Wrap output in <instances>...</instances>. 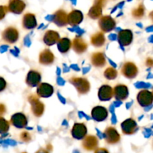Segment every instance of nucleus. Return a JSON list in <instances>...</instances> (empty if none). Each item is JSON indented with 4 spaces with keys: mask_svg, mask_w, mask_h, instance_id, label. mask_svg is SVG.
I'll list each match as a JSON object with an SVG mask.
<instances>
[{
    "mask_svg": "<svg viewBox=\"0 0 153 153\" xmlns=\"http://www.w3.org/2000/svg\"><path fill=\"white\" fill-rule=\"evenodd\" d=\"M70 82L80 94H85L89 92L91 85L89 82L85 78H72L70 79Z\"/></svg>",
    "mask_w": 153,
    "mask_h": 153,
    "instance_id": "nucleus-1",
    "label": "nucleus"
},
{
    "mask_svg": "<svg viewBox=\"0 0 153 153\" xmlns=\"http://www.w3.org/2000/svg\"><path fill=\"white\" fill-rule=\"evenodd\" d=\"M103 137L108 144H116L120 141V135L119 132L116 128L112 126H109L105 128L103 133Z\"/></svg>",
    "mask_w": 153,
    "mask_h": 153,
    "instance_id": "nucleus-2",
    "label": "nucleus"
},
{
    "mask_svg": "<svg viewBox=\"0 0 153 153\" xmlns=\"http://www.w3.org/2000/svg\"><path fill=\"white\" fill-rule=\"evenodd\" d=\"M28 102L31 105V111L37 117H40L44 112V105L39 100L35 95H31L28 97Z\"/></svg>",
    "mask_w": 153,
    "mask_h": 153,
    "instance_id": "nucleus-3",
    "label": "nucleus"
},
{
    "mask_svg": "<svg viewBox=\"0 0 153 153\" xmlns=\"http://www.w3.org/2000/svg\"><path fill=\"white\" fill-rule=\"evenodd\" d=\"M99 26L103 32H109L115 28L116 22L111 16H103L99 20Z\"/></svg>",
    "mask_w": 153,
    "mask_h": 153,
    "instance_id": "nucleus-4",
    "label": "nucleus"
},
{
    "mask_svg": "<svg viewBox=\"0 0 153 153\" xmlns=\"http://www.w3.org/2000/svg\"><path fill=\"white\" fill-rule=\"evenodd\" d=\"M98 138L94 135L89 134V135H86L82 139V146L85 150L88 151V152L94 151L97 148H98Z\"/></svg>",
    "mask_w": 153,
    "mask_h": 153,
    "instance_id": "nucleus-5",
    "label": "nucleus"
},
{
    "mask_svg": "<svg viewBox=\"0 0 153 153\" xmlns=\"http://www.w3.org/2000/svg\"><path fill=\"white\" fill-rule=\"evenodd\" d=\"M2 38L9 43H13L19 38V31L14 27H8L2 32Z\"/></svg>",
    "mask_w": 153,
    "mask_h": 153,
    "instance_id": "nucleus-6",
    "label": "nucleus"
},
{
    "mask_svg": "<svg viewBox=\"0 0 153 153\" xmlns=\"http://www.w3.org/2000/svg\"><path fill=\"white\" fill-rule=\"evenodd\" d=\"M88 133L86 126L84 123H75L71 130V134L76 140H82Z\"/></svg>",
    "mask_w": 153,
    "mask_h": 153,
    "instance_id": "nucleus-7",
    "label": "nucleus"
},
{
    "mask_svg": "<svg viewBox=\"0 0 153 153\" xmlns=\"http://www.w3.org/2000/svg\"><path fill=\"white\" fill-rule=\"evenodd\" d=\"M10 123L18 128H24L28 124L26 116L22 113H16L10 118Z\"/></svg>",
    "mask_w": 153,
    "mask_h": 153,
    "instance_id": "nucleus-8",
    "label": "nucleus"
},
{
    "mask_svg": "<svg viewBox=\"0 0 153 153\" xmlns=\"http://www.w3.org/2000/svg\"><path fill=\"white\" fill-rule=\"evenodd\" d=\"M93 119L95 120L97 122H102L104 121L108 115V111L106 109V108L102 106H96L93 108L91 111Z\"/></svg>",
    "mask_w": 153,
    "mask_h": 153,
    "instance_id": "nucleus-9",
    "label": "nucleus"
},
{
    "mask_svg": "<svg viewBox=\"0 0 153 153\" xmlns=\"http://www.w3.org/2000/svg\"><path fill=\"white\" fill-rule=\"evenodd\" d=\"M54 93V88L47 83H40L37 85V94L39 97L47 98L51 97Z\"/></svg>",
    "mask_w": 153,
    "mask_h": 153,
    "instance_id": "nucleus-10",
    "label": "nucleus"
},
{
    "mask_svg": "<svg viewBox=\"0 0 153 153\" xmlns=\"http://www.w3.org/2000/svg\"><path fill=\"white\" fill-rule=\"evenodd\" d=\"M132 32L130 30H120L117 34V40L120 46H128L132 41Z\"/></svg>",
    "mask_w": 153,
    "mask_h": 153,
    "instance_id": "nucleus-11",
    "label": "nucleus"
},
{
    "mask_svg": "<svg viewBox=\"0 0 153 153\" xmlns=\"http://www.w3.org/2000/svg\"><path fill=\"white\" fill-rule=\"evenodd\" d=\"M40 81H41V75L36 70H30L25 79L26 84L31 88L37 86L40 83Z\"/></svg>",
    "mask_w": 153,
    "mask_h": 153,
    "instance_id": "nucleus-12",
    "label": "nucleus"
},
{
    "mask_svg": "<svg viewBox=\"0 0 153 153\" xmlns=\"http://www.w3.org/2000/svg\"><path fill=\"white\" fill-rule=\"evenodd\" d=\"M83 13L79 10H73L67 15V23L72 26H76L83 20Z\"/></svg>",
    "mask_w": 153,
    "mask_h": 153,
    "instance_id": "nucleus-13",
    "label": "nucleus"
},
{
    "mask_svg": "<svg viewBox=\"0 0 153 153\" xmlns=\"http://www.w3.org/2000/svg\"><path fill=\"white\" fill-rule=\"evenodd\" d=\"M121 128H122V131L124 134L130 135V134H134L137 131V123L134 120L129 118L122 123Z\"/></svg>",
    "mask_w": 153,
    "mask_h": 153,
    "instance_id": "nucleus-14",
    "label": "nucleus"
},
{
    "mask_svg": "<svg viewBox=\"0 0 153 153\" xmlns=\"http://www.w3.org/2000/svg\"><path fill=\"white\" fill-rule=\"evenodd\" d=\"M122 74L128 79H132L137 75V68L133 63L126 62L123 65L121 69Z\"/></svg>",
    "mask_w": 153,
    "mask_h": 153,
    "instance_id": "nucleus-15",
    "label": "nucleus"
},
{
    "mask_svg": "<svg viewBox=\"0 0 153 153\" xmlns=\"http://www.w3.org/2000/svg\"><path fill=\"white\" fill-rule=\"evenodd\" d=\"M52 21L58 26H65L67 24V14L64 10H58L52 15Z\"/></svg>",
    "mask_w": 153,
    "mask_h": 153,
    "instance_id": "nucleus-16",
    "label": "nucleus"
},
{
    "mask_svg": "<svg viewBox=\"0 0 153 153\" xmlns=\"http://www.w3.org/2000/svg\"><path fill=\"white\" fill-rule=\"evenodd\" d=\"M113 96V88L109 85H102L99 90L98 97L101 101H109Z\"/></svg>",
    "mask_w": 153,
    "mask_h": 153,
    "instance_id": "nucleus-17",
    "label": "nucleus"
},
{
    "mask_svg": "<svg viewBox=\"0 0 153 153\" xmlns=\"http://www.w3.org/2000/svg\"><path fill=\"white\" fill-rule=\"evenodd\" d=\"M25 7V3L22 0H10L7 9L12 13L19 14L23 11Z\"/></svg>",
    "mask_w": 153,
    "mask_h": 153,
    "instance_id": "nucleus-18",
    "label": "nucleus"
},
{
    "mask_svg": "<svg viewBox=\"0 0 153 153\" xmlns=\"http://www.w3.org/2000/svg\"><path fill=\"white\" fill-rule=\"evenodd\" d=\"M114 96L116 100L122 101L126 100L128 96V88L124 85H118L113 89Z\"/></svg>",
    "mask_w": 153,
    "mask_h": 153,
    "instance_id": "nucleus-19",
    "label": "nucleus"
},
{
    "mask_svg": "<svg viewBox=\"0 0 153 153\" xmlns=\"http://www.w3.org/2000/svg\"><path fill=\"white\" fill-rule=\"evenodd\" d=\"M55 61L54 54L49 49H46L40 52L39 55V62L43 65H49Z\"/></svg>",
    "mask_w": 153,
    "mask_h": 153,
    "instance_id": "nucleus-20",
    "label": "nucleus"
},
{
    "mask_svg": "<svg viewBox=\"0 0 153 153\" xmlns=\"http://www.w3.org/2000/svg\"><path fill=\"white\" fill-rule=\"evenodd\" d=\"M60 40V36L57 31L49 30L47 31L44 34L43 37V42L47 46H52L58 43Z\"/></svg>",
    "mask_w": 153,
    "mask_h": 153,
    "instance_id": "nucleus-21",
    "label": "nucleus"
},
{
    "mask_svg": "<svg viewBox=\"0 0 153 153\" xmlns=\"http://www.w3.org/2000/svg\"><path fill=\"white\" fill-rule=\"evenodd\" d=\"M22 26L25 29H32L37 26L35 15L33 13H25L22 18Z\"/></svg>",
    "mask_w": 153,
    "mask_h": 153,
    "instance_id": "nucleus-22",
    "label": "nucleus"
},
{
    "mask_svg": "<svg viewBox=\"0 0 153 153\" xmlns=\"http://www.w3.org/2000/svg\"><path fill=\"white\" fill-rule=\"evenodd\" d=\"M73 50L78 54L84 53L88 49V44L81 37H77L73 41Z\"/></svg>",
    "mask_w": 153,
    "mask_h": 153,
    "instance_id": "nucleus-23",
    "label": "nucleus"
},
{
    "mask_svg": "<svg viewBox=\"0 0 153 153\" xmlns=\"http://www.w3.org/2000/svg\"><path fill=\"white\" fill-rule=\"evenodd\" d=\"M91 63L97 67H104L106 63L105 58L102 52H96L91 55Z\"/></svg>",
    "mask_w": 153,
    "mask_h": 153,
    "instance_id": "nucleus-24",
    "label": "nucleus"
},
{
    "mask_svg": "<svg viewBox=\"0 0 153 153\" xmlns=\"http://www.w3.org/2000/svg\"><path fill=\"white\" fill-rule=\"evenodd\" d=\"M91 42L93 46L96 47H102L105 43V37L102 32H97L92 35Z\"/></svg>",
    "mask_w": 153,
    "mask_h": 153,
    "instance_id": "nucleus-25",
    "label": "nucleus"
},
{
    "mask_svg": "<svg viewBox=\"0 0 153 153\" xmlns=\"http://www.w3.org/2000/svg\"><path fill=\"white\" fill-rule=\"evenodd\" d=\"M102 8L103 7H102L101 5L94 3V5L91 7L89 12H88V16L93 19L100 18L102 14Z\"/></svg>",
    "mask_w": 153,
    "mask_h": 153,
    "instance_id": "nucleus-26",
    "label": "nucleus"
},
{
    "mask_svg": "<svg viewBox=\"0 0 153 153\" xmlns=\"http://www.w3.org/2000/svg\"><path fill=\"white\" fill-rule=\"evenodd\" d=\"M58 49L61 53H66L70 49L72 46V43L70 39L64 37V38L60 39L58 42Z\"/></svg>",
    "mask_w": 153,
    "mask_h": 153,
    "instance_id": "nucleus-27",
    "label": "nucleus"
},
{
    "mask_svg": "<svg viewBox=\"0 0 153 153\" xmlns=\"http://www.w3.org/2000/svg\"><path fill=\"white\" fill-rule=\"evenodd\" d=\"M137 100L141 105L146 106L150 104L152 102V96L149 92H147L146 91H142L139 94L138 97H137Z\"/></svg>",
    "mask_w": 153,
    "mask_h": 153,
    "instance_id": "nucleus-28",
    "label": "nucleus"
},
{
    "mask_svg": "<svg viewBox=\"0 0 153 153\" xmlns=\"http://www.w3.org/2000/svg\"><path fill=\"white\" fill-rule=\"evenodd\" d=\"M104 76L108 80H113L117 76V71L114 67H108L105 71Z\"/></svg>",
    "mask_w": 153,
    "mask_h": 153,
    "instance_id": "nucleus-29",
    "label": "nucleus"
},
{
    "mask_svg": "<svg viewBox=\"0 0 153 153\" xmlns=\"http://www.w3.org/2000/svg\"><path fill=\"white\" fill-rule=\"evenodd\" d=\"M9 129V123L4 118L0 117V134H4Z\"/></svg>",
    "mask_w": 153,
    "mask_h": 153,
    "instance_id": "nucleus-30",
    "label": "nucleus"
},
{
    "mask_svg": "<svg viewBox=\"0 0 153 153\" xmlns=\"http://www.w3.org/2000/svg\"><path fill=\"white\" fill-rule=\"evenodd\" d=\"M19 138L24 143H29L31 140V134L28 131H22L19 135Z\"/></svg>",
    "mask_w": 153,
    "mask_h": 153,
    "instance_id": "nucleus-31",
    "label": "nucleus"
},
{
    "mask_svg": "<svg viewBox=\"0 0 153 153\" xmlns=\"http://www.w3.org/2000/svg\"><path fill=\"white\" fill-rule=\"evenodd\" d=\"M7 10H8V9H7V7H5V6H0V20L2 19L5 16Z\"/></svg>",
    "mask_w": 153,
    "mask_h": 153,
    "instance_id": "nucleus-32",
    "label": "nucleus"
},
{
    "mask_svg": "<svg viewBox=\"0 0 153 153\" xmlns=\"http://www.w3.org/2000/svg\"><path fill=\"white\" fill-rule=\"evenodd\" d=\"M143 9H142V7H139L137 9H136V10H134V11H133V15H134V16H142V15H143Z\"/></svg>",
    "mask_w": 153,
    "mask_h": 153,
    "instance_id": "nucleus-33",
    "label": "nucleus"
},
{
    "mask_svg": "<svg viewBox=\"0 0 153 153\" xmlns=\"http://www.w3.org/2000/svg\"><path fill=\"white\" fill-rule=\"evenodd\" d=\"M6 88V82L3 78L0 77V92L4 91Z\"/></svg>",
    "mask_w": 153,
    "mask_h": 153,
    "instance_id": "nucleus-34",
    "label": "nucleus"
},
{
    "mask_svg": "<svg viewBox=\"0 0 153 153\" xmlns=\"http://www.w3.org/2000/svg\"><path fill=\"white\" fill-rule=\"evenodd\" d=\"M94 153H110L109 151L106 148L104 147H100V148H97V149L94 150Z\"/></svg>",
    "mask_w": 153,
    "mask_h": 153,
    "instance_id": "nucleus-35",
    "label": "nucleus"
},
{
    "mask_svg": "<svg viewBox=\"0 0 153 153\" xmlns=\"http://www.w3.org/2000/svg\"><path fill=\"white\" fill-rule=\"evenodd\" d=\"M94 3L100 4L102 7H104L106 4V3H107V0H95V1H94Z\"/></svg>",
    "mask_w": 153,
    "mask_h": 153,
    "instance_id": "nucleus-36",
    "label": "nucleus"
},
{
    "mask_svg": "<svg viewBox=\"0 0 153 153\" xmlns=\"http://www.w3.org/2000/svg\"><path fill=\"white\" fill-rule=\"evenodd\" d=\"M31 40H30V37L28 36H26V37L24 38V45L26 46H29L31 45Z\"/></svg>",
    "mask_w": 153,
    "mask_h": 153,
    "instance_id": "nucleus-37",
    "label": "nucleus"
},
{
    "mask_svg": "<svg viewBox=\"0 0 153 153\" xmlns=\"http://www.w3.org/2000/svg\"><path fill=\"white\" fill-rule=\"evenodd\" d=\"M135 86L138 88H146V87H149V85L148 84H145L143 82H138V83L135 84Z\"/></svg>",
    "mask_w": 153,
    "mask_h": 153,
    "instance_id": "nucleus-38",
    "label": "nucleus"
},
{
    "mask_svg": "<svg viewBox=\"0 0 153 153\" xmlns=\"http://www.w3.org/2000/svg\"><path fill=\"white\" fill-rule=\"evenodd\" d=\"M4 113H5V107L4 105L0 104V115L3 114Z\"/></svg>",
    "mask_w": 153,
    "mask_h": 153,
    "instance_id": "nucleus-39",
    "label": "nucleus"
},
{
    "mask_svg": "<svg viewBox=\"0 0 153 153\" xmlns=\"http://www.w3.org/2000/svg\"><path fill=\"white\" fill-rule=\"evenodd\" d=\"M108 38L110 40H115L117 38V35L116 34H111L108 36Z\"/></svg>",
    "mask_w": 153,
    "mask_h": 153,
    "instance_id": "nucleus-40",
    "label": "nucleus"
},
{
    "mask_svg": "<svg viewBox=\"0 0 153 153\" xmlns=\"http://www.w3.org/2000/svg\"><path fill=\"white\" fill-rule=\"evenodd\" d=\"M57 82H58V85H61V86H62V85H64V83H65V82H64V81L63 80V79H61V78L60 77V76H58V79H57Z\"/></svg>",
    "mask_w": 153,
    "mask_h": 153,
    "instance_id": "nucleus-41",
    "label": "nucleus"
},
{
    "mask_svg": "<svg viewBox=\"0 0 153 153\" xmlns=\"http://www.w3.org/2000/svg\"><path fill=\"white\" fill-rule=\"evenodd\" d=\"M35 153H49V152L48 151V149H43V148H40V149H39Z\"/></svg>",
    "mask_w": 153,
    "mask_h": 153,
    "instance_id": "nucleus-42",
    "label": "nucleus"
},
{
    "mask_svg": "<svg viewBox=\"0 0 153 153\" xmlns=\"http://www.w3.org/2000/svg\"><path fill=\"white\" fill-rule=\"evenodd\" d=\"M79 116L80 117H85L87 120H90V117L88 116H87L86 114H85L84 112H82V111H79Z\"/></svg>",
    "mask_w": 153,
    "mask_h": 153,
    "instance_id": "nucleus-43",
    "label": "nucleus"
},
{
    "mask_svg": "<svg viewBox=\"0 0 153 153\" xmlns=\"http://www.w3.org/2000/svg\"><path fill=\"white\" fill-rule=\"evenodd\" d=\"M113 105L114 107H119V106H120L121 105H122V102L119 101V100H117V101H115L113 103Z\"/></svg>",
    "mask_w": 153,
    "mask_h": 153,
    "instance_id": "nucleus-44",
    "label": "nucleus"
},
{
    "mask_svg": "<svg viewBox=\"0 0 153 153\" xmlns=\"http://www.w3.org/2000/svg\"><path fill=\"white\" fill-rule=\"evenodd\" d=\"M58 98H59L60 101H61V102H62V103H64H64L66 102V101H65V99H64V97H63L61 95V94H58Z\"/></svg>",
    "mask_w": 153,
    "mask_h": 153,
    "instance_id": "nucleus-45",
    "label": "nucleus"
},
{
    "mask_svg": "<svg viewBox=\"0 0 153 153\" xmlns=\"http://www.w3.org/2000/svg\"><path fill=\"white\" fill-rule=\"evenodd\" d=\"M70 67H71L72 69H73V70H76V71H79V70H80V69H79V67H78L76 64H72V65L70 66Z\"/></svg>",
    "mask_w": 153,
    "mask_h": 153,
    "instance_id": "nucleus-46",
    "label": "nucleus"
},
{
    "mask_svg": "<svg viewBox=\"0 0 153 153\" xmlns=\"http://www.w3.org/2000/svg\"><path fill=\"white\" fill-rule=\"evenodd\" d=\"M113 114V116H112V118H111V122L113 124H115L117 123V118H116V116H115L114 113H112Z\"/></svg>",
    "mask_w": 153,
    "mask_h": 153,
    "instance_id": "nucleus-47",
    "label": "nucleus"
},
{
    "mask_svg": "<svg viewBox=\"0 0 153 153\" xmlns=\"http://www.w3.org/2000/svg\"><path fill=\"white\" fill-rule=\"evenodd\" d=\"M7 50V46H2L1 48H0V52H6Z\"/></svg>",
    "mask_w": 153,
    "mask_h": 153,
    "instance_id": "nucleus-48",
    "label": "nucleus"
},
{
    "mask_svg": "<svg viewBox=\"0 0 153 153\" xmlns=\"http://www.w3.org/2000/svg\"><path fill=\"white\" fill-rule=\"evenodd\" d=\"M89 70H90V67H85V68H83V70H82V71H83L84 74H85V73H87L88 71H89Z\"/></svg>",
    "mask_w": 153,
    "mask_h": 153,
    "instance_id": "nucleus-49",
    "label": "nucleus"
},
{
    "mask_svg": "<svg viewBox=\"0 0 153 153\" xmlns=\"http://www.w3.org/2000/svg\"><path fill=\"white\" fill-rule=\"evenodd\" d=\"M46 19L49 21H52V16H47L46 17Z\"/></svg>",
    "mask_w": 153,
    "mask_h": 153,
    "instance_id": "nucleus-50",
    "label": "nucleus"
},
{
    "mask_svg": "<svg viewBox=\"0 0 153 153\" xmlns=\"http://www.w3.org/2000/svg\"><path fill=\"white\" fill-rule=\"evenodd\" d=\"M109 62H110L111 64V65L113 66V67H116V66H117V65H116V64H115V63H114L113 61H111V60L109 59Z\"/></svg>",
    "mask_w": 153,
    "mask_h": 153,
    "instance_id": "nucleus-51",
    "label": "nucleus"
},
{
    "mask_svg": "<svg viewBox=\"0 0 153 153\" xmlns=\"http://www.w3.org/2000/svg\"><path fill=\"white\" fill-rule=\"evenodd\" d=\"M57 75H58V76H60V75H61V70H60L59 68L57 69Z\"/></svg>",
    "mask_w": 153,
    "mask_h": 153,
    "instance_id": "nucleus-52",
    "label": "nucleus"
},
{
    "mask_svg": "<svg viewBox=\"0 0 153 153\" xmlns=\"http://www.w3.org/2000/svg\"><path fill=\"white\" fill-rule=\"evenodd\" d=\"M131 103H128V104L126 105H127V108H129L130 106H131Z\"/></svg>",
    "mask_w": 153,
    "mask_h": 153,
    "instance_id": "nucleus-53",
    "label": "nucleus"
},
{
    "mask_svg": "<svg viewBox=\"0 0 153 153\" xmlns=\"http://www.w3.org/2000/svg\"><path fill=\"white\" fill-rule=\"evenodd\" d=\"M21 153H28V152H21Z\"/></svg>",
    "mask_w": 153,
    "mask_h": 153,
    "instance_id": "nucleus-54",
    "label": "nucleus"
}]
</instances>
